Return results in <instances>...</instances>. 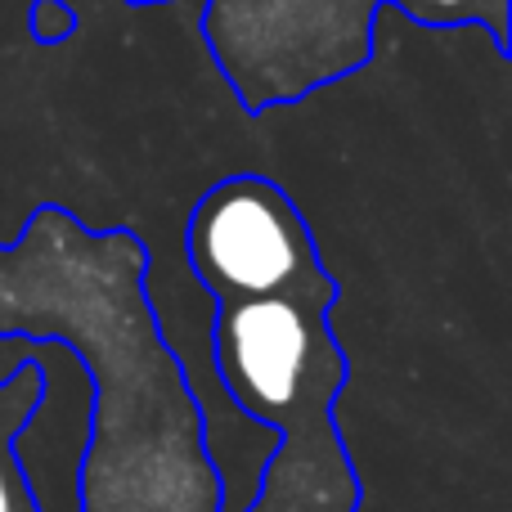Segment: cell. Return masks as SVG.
Masks as SVG:
<instances>
[{
	"instance_id": "obj_3",
	"label": "cell",
	"mask_w": 512,
	"mask_h": 512,
	"mask_svg": "<svg viewBox=\"0 0 512 512\" xmlns=\"http://www.w3.org/2000/svg\"><path fill=\"white\" fill-rule=\"evenodd\" d=\"M185 243L189 265L216 301L261 297L328 274L306 216L265 176H230L207 189Z\"/></svg>"
},
{
	"instance_id": "obj_4",
	"label": "cell",
	"mask_w": 512,
	"mask_h": 512,
	"mask_svg": "<svg viewBox=\"0 0 512 512\" xmlns=\"http://www.w3.org/2000/svg\"><path fill=\"white\" fill-rule=\"evenodd\" d=\"M45 396V378L27 364L14 378L0 387V512H36L32 504V486H27V472L18 463V436H23L27 418L36 414Z\"/></svg>"
},
{
	"instance_id": "obj_2",
	"label": "cell",
	"mask_w": 512,
	"mask_h": 512,
	"mask_svg": "<svg viewBox=\"0 0 512 512\" xmlns=\"http://www.w3.org/2000/svg\"><path fill=\"white\" fill-rule=\"evenodd\" d=\"M382 9L418 27H486L508 59L512 0H207L203 41L248 113L315 95L373 59Z\"/></svg>"
},
{
	"instance_id": "obj_6",
	"label": "cell",
	"mask_w": 512,
	"mask_h": 512,
	"mask_svg": "<svg viewBox=\"0 0 512 512\" xmlns=\"http://www.w3.org/2000/svg\"><path fill=\"white\" fill-rule=\"evenodd\" d=\"M126 5H135V9H149V5H171V0H126Z\"/></svg>"
},
{
	"instance_id": "obj_5",
	"label": "cell",
	"mask_w": 512,
	"mask_h": 512,
	"mask_svg": "<svg viewBox=\"0 0 512 512\" xmlns=\"http://www.w3.org/2000/svg\"><path fill=\"white\" fill-rule=\"evenodd\" d=\"M77 32V14L68 0H32V41L36 45H59Z\"/></svg>"
},
{
	"instance_id": "obj_1",
	"label": "cell",
	"mask_w": 512,
	"mask_h": 512,
	"mask_svg": "<svg viewBox=\"0 0 512 512\" xmlns=\"http://www.w3.org/2000/svg\"><path fill=\"white\" fill-rule=\"evenodd\" d=\"M337 279L216 301L212 364L243 418L270 427L274 450L248 512H355L351 459L333 427L346 355L328 333Z\"/></svg>"
}]
</instances>
